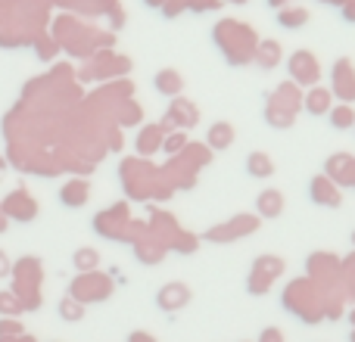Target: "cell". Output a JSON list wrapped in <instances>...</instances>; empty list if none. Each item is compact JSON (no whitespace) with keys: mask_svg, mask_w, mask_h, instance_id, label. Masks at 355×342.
Wrapping results in <instances>:
<instances>
[{"mask_svg":"<svg viewBox=\"0 0 355 342\" xmlns=\"http://www.w3.org/2000/svg\"><path fill=\"white\" fill-rule=\"evenodd\" d=\"M265 342H281V333H277V330H265Z\"/></svg>","mask_w":355,"mask_h":342,"instance_id":"obj_10","label":"cell"},{"mask_svg":"<svg viewBox=\"0 0 355 342\" xmlns=\"http://www.w3.org/2000/svg\"><path fill=\"white\" fill-rule=\"evenodd\" d=\"M327 109V93L324 91H315V93H309V112H324Z\"/></svg>","mask_w":355,"mask_h":342,"instance_id":"obj_7","label":"cell"},{"mask_svg":"<svg viewBox=\"0 0 355 342\" xmlns=\"http://www.w3.org/2000/svg\"><path fill=\"white\" fill-rule=\"evenodd\" d=\"M259 212L265 215V218H277L281 215V206H284V199H281V193H275V190H268V193H262L259 196Z\"/></svg>","mask_w":355,"mask_h":342,"instance_id":"obj_2","label":"cell"},{"mask_svg":"<svg viewBox=\"0 0 355 342\" xmlns=\"http://www.w3.org/2000/svg\"><path fill=\"white\" fill-rule=\"evenodd\" d=\"M246 168H250L252 177H271L275 174V165H271V159L265 153H252L250 162H246Z\"/></svg>","mask_w":355,"mask_h":342,"instance_id":"obj_3","label":"cell"},{"mask_svg":"<svg viewBox=\"0 0 355 342\" xmlns=\"http://www.w3.org/2000/svg\"><path fill=\"white\" fill-rule=\"evenodd\" d=\"M231 141H234V128L227 122H218V125H212V131H209V147L212 150H225V147H231Z\"/></svg>","mask_w":355,"mask_h":342,"instance_id":"obj_1","label":"cell"},{"mask_svg":"<svg viewBox=\"0 0 355 342\" xmlns=\"http://www.w3.org/2000/svg\"><path fill=\"white\" fill-rule=\"evenodd\" d=\"M156 91L175 97V93L181 91V75H178V72H159V75H156Z\"/></svg>","mask_w":355,"mask_h":342,"instance_id":"obj_4","label":"cell"},{"mask_svg":"<svg viewBox=\"0 0 355 342\" xmlns=\"http://www.w3.org/2000/svg\"><path fill=\"white\" fill-rule=\"evenodd\" d=\"M184 299H187V293H184L178 283H175V287H168L166 293H159V305H172L175 308V305H181Z\"/></svg>","mask_w":355,"mask_h":342,"instance_id":"obj_5","label":"cell"},{"mask_svg":"<svg viewBox=\"0 0 355 342\" xmlns=\"http://www.w3.org/2000/svg\"><path fill=\"white\" fill-rule=\"evenodd\" d=\"M331 122L340 125V128H349V125H352V109H349V106H340V109L331 116Z\"/></svg>","mask_w":355,"mask_h":342,"instance_id":"obj_8","label":"cell"},{"mask_svg":"<svg viewBox=\"0 0 355 342\" xmlns=\"http://www.w3.org/2000/svg\"><path fill=\"white\" fill-rule=\"evenodd\" d=\"M94 264H97V252L94 249H78L75 252V268H94Z\"/></svg>","mask_w":355,"mask_h":342,"instance_id":"obj_6","label":"cell"},{"mask_svg":"<svg viewBox=\"0 0 355 342\" xmlns=\"http://www.w3.org/2000/svg\"><path fill=\"white\" fill-rule=\"evenodd\" d=\"M60 314H62V318H69V321H78L81 318V305H75V302H62Z\"/></svg>","mask_w":355,"mask_h":342,"instance_id":"obj_9","label":"cell"}]
</instances>
